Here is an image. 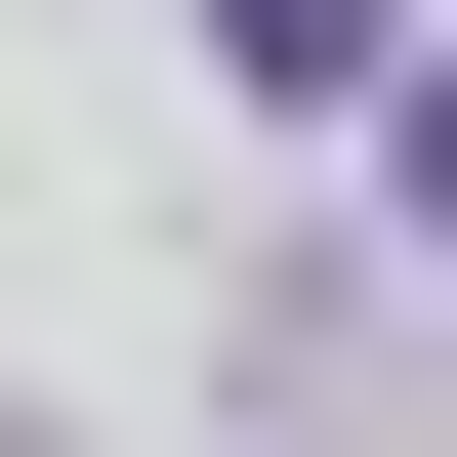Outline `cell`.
I'll return each mask as SVG.
<instances>
[{
    "label": "cell",
    "mask_w": 457,
    "mask_h": 457,
    "mask_svg": "<svg viewBox=\"0 0 457 457\" xmlns=\"http://www.w3.org/2000/svg\"><path fill=\"white\" fill-rule=\"evenodd\" d=\"M416 208H457V84H416Z\"/></svg>",
    "instance_id": "7a4b0ae2"
},
{
    "label": "cell",
    "mask_w": 457,
    "mask_h": 457,
    "mask_svg": "<svg viewBox=\"0 0 457 457\" xmlns=\"http://www.w3.org/2000/svg\"><path fill=\"white\" fill-rule=\"evenodd\" d=\"M208 42H250V84H374V42H416V0H208Z\"/></svg>",
    "instance_id": "6da1fadb"
}]
</instances>
